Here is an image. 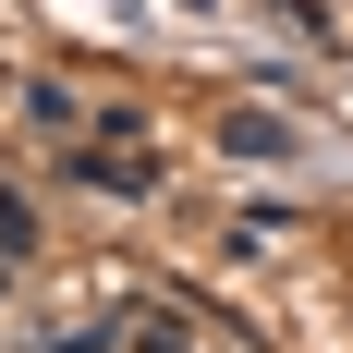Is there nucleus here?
<instances>
[{
	"label": "nucleus",
	"instance_id": "nucleus-1",
	"mask_svg": "<svg viewBox=\"0 0 353 353\" xmlns=\"http://www.w3.org/2000/svg\"><path fill=\"white\" fill-rule=\"evenodd\" d=\"M219 146H232V159H292V122H281V110H232Z\"/></svg>",
	"mask_w": 353,
	"mask_h": 353
},
{
	"label": "nucleus",
	"instance_id": "nucleus-2",
	"mask_svg": "<svg viewBox=\"0 0 353 353\" xmlns=\"http://www.w3.org/2000/svg\"><path fill=\"white\" fill-rule=\"evenodd\" d=\"M73 183H85V195H159V159H73Z\"/></svg>",
	"mask_w": 353,
	"mask_h": 353
},
{
	"label": "nucleus",
	"instance_id": "nucleus-3",
	"mask_svg": "<svg viewBox=\"0 0 353 353\" xmlns=\"http://www.w3.org/2000/svg\"><path fill=\"white\" fill-rule=\"evenodd\" d=\"M122 341H134V353H195V341H183L171 317H134V329H122Z\"/></svg>",
	"mask_w": 353,
	"mask_h": 353
}]
</instances>
